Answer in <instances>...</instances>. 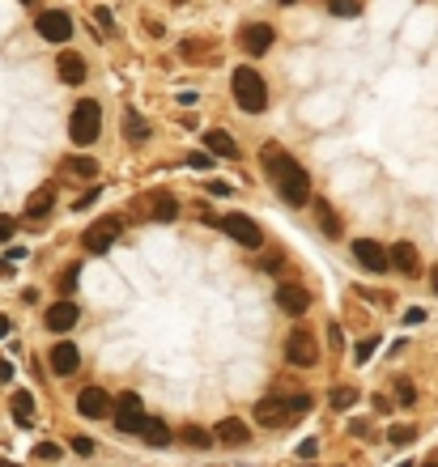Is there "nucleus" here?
I'll return each mask as SVG.
<instances>
[{
	"mask_svg": "<svg viewBox=\"0 0 438 467\" xmlns=\"http://www.w3.org/2000/svg\"><path fill=\"white\" fill-rule=\"evenodd\" d=\"M260 162H264V170H269V179L277 183V191L285 195V204L302 208V204L311 200V179H306V170L289 158L281 144H264V149H260Z\"/></svg>",
	"mask_w": 438,
	"mask_h": 467,
	"instance_id": "f257e3e1",
	"label": "nucleus"
},
{
	"mask_svg": "<svg viewBox=\"0 0 438 467\" xmlns=\"http://www.w3.org/2000/svg\"><path fill=\"white\" fill-rule=\"evenodd\" d=\"M230 89H234V102L247 111V115H260L264 107H269V85H264V77L255 68H234V77H230Z\"/></svg>",
	"mask_w": 438,
	"mask_h": 467,
	"instance_id": "f03ea898",
	"label": "nucleus"
},
{
	"mask_svg": "<svg viewBox=\"0 0 438 467\" xmlns=\"http://www.w3.org/2000/svg\"><path fill=\"white\" fill-rule=\"evenodd\" d=\"M98 132H103V107L94 102V98H81L68 115V136H72L77 149H85V144L98 140Z\"/></svg>",
	"mask_w": 438,
	"mask_h": 467,
	"instance_id": "7ed1b4c3",
	"label": "nucleus"
},
{
	"mask_svg": "<svg viewBox=\"0 0 438 467\" xmlns=\"http://www.w3.org/2000/svg\"><path fill=\"white\" fill-rule=\"evenodd\" d=\"M298 404H294V395L289 400H281V395H264V400H255V421L260 425H269V429H281V425H289V421H298Z\"/></svg>",
	"mask_w": 438,
	"mask_h": 467,
	"instance_id": "20e7f679",
	"label": "nucleus"
},
{
	"mask_svg": "<svg viewBox=\"0 0 438 467\" xmlns=\"http://www.w3.org/2000/svg\"><path fill=\"white\" fill-rule=\"evenodd\" d=\"M217 230H226L238 247H247V251H260V247H264V230L255 226L247 213H226L222 221H217Z\"/></svg>",
	"mask_w": 438,
	"mask_h": 467,
	"instance_id": "39448f33",
	"label": "nucleus"
},
{
	"mask_svg": "<svg viewBox=\"0 0 438 467\" xmlns=\"http://www.w3.org/2000/svg\"><path fill=\"white\" fill-rule=\"evenodd\" d=\"M285 361L289 365H298V370H311L315 361H320V344H315V332L306 327H294L285 340Z\"/></svg>",
	"mask_w": 438,
	"mask_h": 467,
	"instance_id": "423d86ee",
	"label": "nucleus"
},
{
	"mask_svg": "<svg viewBox=\"0 0 438 467\" xmlns=\"http://www.w3.org/2000/svg\"><path fill=\"white\" fill-rule=\"evenodd\" d=\"M119 230H124V221H119V217H98V221L85 230L81 247H85L90 255H103V251H111V242L119 238Z\"/></svg>",
	"mask_w": 438,
	"mask_h": 467,
	"instance_id": "0eeeda50",
	"label": "nucleus"
},
{
	"mask_svg": "<svg viewBox=\"0 0 438 467\" xmlns=\"http://www.w3.org/2000/svg\"><path fill=\"white\" fill-rule=\"evenodd\" d=\"M353 259L366 268V272H387L392 268V247H383L375 238H357L353 242Z\"/></svg>",
	"mask_w": 438,
	"mask_h": 467,
	"instance_id": "6e6552de",
	"label": "nucleus"
},
{
	"mask_svg": "<svg viewBox=\"0 0 438 467\" xmlns=\"http://www.w3.org/2000/svg\"><path fill=\"white\" fill-rule=\"evenodd\" d=\"M115 429L119 433H136L140 429V421H145V412H140V395H136V391H124V395H119L115 400Z\"/></svg>",
	"mask_w": 438,
	"mask_h": 467,
	"instance_id": "1a4fd4ad",
	"label": "nucleus"
},
{
	"mask_svg": "<svg viewBox=\"0 0 438 467\" xmlns=\"http://www.w3.org/2000/svg\"><path fill=\"white\" fill-rule=\"evenodd\" d=\"M34 30H39L47 43H68V39H72V17H68L64 9H47V13H39Z\"/></svg>",
	"mask_w": 438,
	"mask_h": 467,
	"instance_id": "9d476101",
	"label": "nucleus"
},
{
	"mask_svg": "<svg viewBox=\"0 0 438 467\" xmlns=\"http://www.w3.org/2000/svg\"><path fill=\"white\" fill-rule=\"evenodd\" d=\"M77 412L90 416V421H103V416L115 412V404H111V395H107L103 387H85L81 395H77Z\"/></svg>",
	"mask_w": 438,
	"mask_h": 467,
	"instance_id": "9b49d317",
	"label": "nucleus"
},
{
	"mask_svg": "<svg viewBox=\"0 0 438 467\" xmlns=\"http://www.w3.org/2000/svg\"><path fill=\"white\" fill-rule=\"evenodd\" d=\"M47 365L64 378V374H72V370H81V353H77V344L72 340H60V344H52V353H47Z\"/></svg>",
	"mask_w": 438,
	"mask_h": 467,
	"instance_id": "f8f14e48",
	"label": "nucleus"
},
{
	"mask_svg": "<svg viewBox=\"0 0 438 467\" xmlns=\"http://www.w3.org/2000/svg\"><path fill=\"white\" fill-rule=\"evenodd\" d=\"M77 318H81V310H77L72 298H60V302L47 306V327H52V332H72V327H77Z\"/></svg>",
	"mask_w": 438,
	"mask_h": 467,
	"instance_id": "ddd939ff",
	"label": "nucleus"
},
{
	"mask_svg": "<svg viewBox=\"0 0 438 467\" xmlns=\"http://www.w3.org/2000/svg\"><path fill=\"white\" fill-rule=\"evenodd\" d=\"M277 306H281L285 314H294V318H298V314L311 310V293H306L302 285H281V289H277Z\"/></svg>",
	"mask_w": 438,
	"mask_h": 467,
	"instance_id": "4468645a",
	"label": "nucleus"
},
{
	"mask_svg": "<svg viewBox=\"0 0 438 467\" xmlns=\"http://www.w3.org/2000/svg\"><path fill=\"white\" fill-rule=\"evenodd\" d=\"M392 268H396V272H404V276H417L421 272L417 247H413V242H396V247H392Z\"/></svg>",
	"mask_w": 438,
	"mask_h": 467,
	"instance_id": "2eb2a0df",
	"label": "nucleus"
},
{
	"mask_svg": "<svg viewBox=\"0 0 438 467\" xmlns=\"http://www.w3.org/2000/svg\"><path fill=\"white\" fill-rule=\"evenodd\" d=\"M242 47H247L251 56H264L273 47V26H264V21H251L247 30H242Z\"/></svg>",
	"mask_w": 438,
	"mask_h": 467,
	"instance_id": "dca6fc26",
	"label": "nucleus"
},
{
	"mask_svg": "<svg viewBox=\"0 0 438 467\" xmlns=\"http://www.w3.org/2000/svg\"><path fill=\"white\" fill-rule=\"evenodd\" d=\"M56 72H60L64 85H81L85 81V60L72 56V52H64V56H56Z\"/></svg>",
	"mask_w": 438,
	"mask_h": 467,
	"instance_id": "f3484780",
	"label": "nucleus"
},
{
	"mask_svg": "<svg viewBox=\"0 0 438 467\" xmlns=\"http://www.w3.org/2000/svg\"><path fill=\"white\" fill-rule=\"evenodd\" d=\"M213 437L222 442V446H242V442H247L251 433H247V425H242V421H234V416H226V421H217Z\"/></svg>",
	"mask_w": 438,
	"mask_h": 467,
	"instance_id": "a211bd4d",
	"label": "nucleus"
},
{
	"mask_svg": "<svg viewBox=\"0 0 438 467\" xmlns=\"http://www.w3.org/2000/svg\"><path fill=\"white\" fill-rule=\"evenodd\" d=\"M205 149H209L213 158H238L234 136H230V132H222V128H209V132H205Z\"/></svg>",
	"mask_w": 438,
	"mask_h": 467,
	"instance_id": "6ab92c4d",
	"label": "nucleus"
},
{
	"mask_svg": "<svg viewBox=\"0 0 438 467\" xmlns=\"http://www.w3.org/2000/svg\"><path fill=\"white\" fill-rule=\"evenodd\" d=\"M136 437H145L149 446H170V429L158 421V416H145V421H140V429H136Z\"/></svg>",
	"mask_w": 438,
	"mask_h": 467,
	"instance_id": "aec40b11",
	"label": "nucleus"
},
{
	"mask_svg": "<svg viewBox=\"0 0 438 467\" xmlns=\"http://www.w3.org/2000/svg\"><path fill=\"white\" fill-rule=\"evenodd\" d=\"M149 217H154V221H175V217H179V200H175V195H166V191H154Z\"/></svg>",
	"mask_w": 438,
	"mask_h": 467,
	"instance_id": "412c9836",
	"label": "nucleus"
},
{
	"mask_svg": "<svg viewBox=\"0 0 438 467\" xmlns=\"http://www.w3.org/2000/svg\"><path fill=\"white\" fill-rule=\"evenodd\" d=\"M52 204H56V191H52V187H39V191L30 195V204H26V217H30V221H39V217L52 213Z\"/></svg>",
	"mask_w": 438,
	"mask_h": 467,
	"instance_id": "4be33fe9",
	"label": "nucleus"
},
{
	"mask_svg": "<svg viewBox=\"0 0 438 467\" xmlns=\"http://www.w3.org/2000/svg\"><path fill=\"white\" fill-rule=\"evenodd\" d=\"M315 217H320V226H324L328 238H340V217H336V208L328 200H320V195H315Z\"/></svg>",
	"mask_w": 438,
	"mask_h": 467,
	"instance_id": "5701e85b",
	"label": "nucleus"
},
{
	"mask_svg": "<svg viewBox=\"0 0 438 467\" xmlns=\"http://www.w3.org/2000/svg\"><path fill=\"white\" fill-rule=\"evenodd\" d=\"M13 412H17L21 425H30V416H34V395L30 391H13Z\"/></svg>",
	"mask_w": 438,
	"mask_h": 467,
	"instance_id": "b1692460",
	"label": "nucleus"
},
{
	"mask_svg": "<svg viewBox=\"0 0 438 467\" xmlns=\"http://www.w3.org/2000/svg\"><path fill=\"white\" fill-rule=\"evenodd\" d=\"M68 170L81 175V179H98V162L94 158H68Z\"/></svg>",
	"mask_w": 438,
	"mask_h": 467,
	"instance_id": "393cba45",
	"label": "nucleus"
},
{
	"mask_svg": "<svg viewBox=\"0 0 438 467\" xmlns=\"http://www.w3.org/2000/svg\"><path fill=\"white\" fill-rule=\"evenodd\" d=\"M124 124H128V140H132V144H140L145 136H149V128H145V119H140L136 111H128V115H124Z\"/></svg>",
	"mask_w": 438,
	"mask_h": 467,
	"instance_id": "a878e982",
	"label": "nucleus"
},
{
	"mask_svg": "<svg viewBox=\"0 0 438 467\" xmlns=\"http://www.w3.org/2000/svg\"><path fill=\"white\" fill-rule=\"evenodd\" d=\"M357 404V387H332V408H353Z\"/></svg>",
	"mask_w": 438,
	"mask_h": 467,
	"instance_id": "bb28decb",
	"label": "nucleus"
},
{
	"mask_svg": "<svg viewBox=\"0 0 438 467\" xmlns=\"http://www.w3.org/2000/svg\"><path fill=\"white\" fill-rule=\"evenodd\" d=\"M183 442H187V446H200V450H205V446H213L217 437L205 433V429H196V425H187V429H183Z\"/></svg>",
	"mask_w": 438,
	"mask_h": 467,
	"instance_id": "cd10ccee",
	"label": "nucleus"
},
{
	"mask_svg": "<svg viewBox=\"0 0 438 467\" xmlns=\"http://www.w3.org/2000/svg\"><path fill=\"white\" fill-rule=\"evenodd\" d=\"M328 9H332L336 17H357V13H362V0H328Z\"/></svg>",
	"mask_w": 438,
	"mask_h": 467,
	"instance_id": "c85d7f7f",
	"label": "nucleus"
},
{
	"mask_svg": "<svg viewBox=\"0 0 438 467\" xmlns=\"http://www.w3.org/2000/svg\"><path fill=\"white\" fill-rule=\"evenodd\" d=\"M375 349H379V336H371V340H362V344H357V349H353V361H357V365H366Z\"/></svg>",
	"mask_w": 438,
	"mask_h": 467,
	"instance_id": "c756f323",
	"label": "nucleus"
},
{
	"mask_svg": "<svg viewBox=\"0 0 438 467\" xmlns=\"http://www.w3.org/2000/svg\"><path fill=\"white\" fill-rule=\"evenodd\" d=\"M396 395H400V404H404V408H408V404H417V391H413V382H408V378H400V382H396Z\"/></svg>",
	"mask_w": 438,
	"mask_h": 467,
	"instance_id": "7c9ffc66",
	"label": "nucleus"
},
{
	"mask_svg": "<svg viewBox=\"0 0 438 467\" xmlns=\"http://www.w3.org/2000/svg\"><path fill=\"white\" fill-rule=\"evenodd\" d=\"M413 437H417V429H413V425H396V429H392V442H396V446H408Z\"/></svg>",
	"mask_w": 438,
	"mask_h": 467,
	"instance_id": "2f4dec72",
	"label": "nucleus"
},
{
	"mask_svg": "<svg viewBox=\"0 0 438 467\" xmlns=\"http://www.w3.org/2000/svg\"><path fill=\"white\" fill-rule=\"evenodd\" d=\"M34 459H60V446H52V442H39V446H34Z\"/></svg>",
	"mask_w": 438,
	"mask_h": 467,
	"instance_id": "473e14b6",
	"label": "nucleus"
},
{
	"mask_svg": "<svg viewBox=\"0 0 438 467\" xmlns=\"http://www.w3.org/2000/svg\"><path fill=\"white\" fill-rule=\"evenodd\" d=\"M187 166H196V170H213V153H191Z\"/></svg>",
	"mask_w": 438,
	"mask_h": 467,
	"instance_id": "72a5a7b5",
	"label": "nucleus"
},
{
	"mask_svg": "<svg viewBox=\"0 0 438 467\" xmlns=\"http://www.w3.org/2000/svg\"><path fill=\"white\" fill-rule=\"evenodd\" d=\"M60 289H64V298H68L72 289H77V268H68V272L60 276Z\"/></svg>",
	"mask_w": 438,
	"mask_h": 467,
	"instance_id": "f704fd0d",
	"label": "nucleus"
},
{
	"mask_svg": "<svg viewBox=\"0 0 438 467\" xmlns=\"http://www.w3.org/2000/svg\"><path fill=\"white\" fill-rule=\"evenodd\" d=\"M94 17H98V26H103V30H115V17H111V9H103V5H98V9H94Z\"/></svg>",
	"mask_w": 438,
	"mask_h": 467,
	"instance_id": "c9c22d12",
	"label": "nucleus"
},
{
	"mask_svg": "<svg viewBox=\"0 0 438 467\" xmlns=\"http://www.w3.org/2000/svg\"><path fill=\"white\" fill-rule=\"evenodd\" d=\"M404 323H408V327H417V323H426V310H421V306H413V310H404Z\"/></svg>",
	"mask_w": 438,
	"mask_h": 467,
	"instance_id": "e433bc0d",
	"label": "nucleus"
},
{
	"mask_svg": "<svg viewBox=\"0 0 438 467\" xmlns=\"http://www.w3.org/2000/svg\"><path fill=\"white\" fill-rule=\"evenodd\" d=\"M13 230H17V221H13V217H0V242H9Z\"/></svg>",
	"mask_w": 438,
	"mask_h": 467,
	"instance_id": "4c0bfd02",
	"label": "nucleus"
},
{
	"mask_svg": "<svg viewBox=\"0 0 438 467\" xmlns=\"http://www.w3.org/2000/svg\"><path fill=\"white\" fill-rule=\"evenodd\" d=\"M72 450H77V455H94V442L90 437H72Z\"/></svg>",
	"mask_w": 438,
	"mask_h": 467,
	"instance_id": "58836bf2",
	"label": "nucleus"
},
{
	"mask_svg": "<svg viewBox=\"0 0 438 467\" xmlns=\"http://www.w3.org/2000/svg\"><path fill=\"white\" fill-rule=\"evenodd\" d=\"M315 450H320V442H315V437H306V442H298V455H302V459H311Z\"/></svg>",
	"mask_w": 438,
	"mask_h": 467,
	"instance_id": "ea45409f",
	"label": "nucleus"
},
{
	"mask_svg": "<svg viewBox=\"0 0 438 467\" xmlns=\"http://www.w3.org/2000/svg\"><path fill=\"white\" fill-rule=\"evenodd\" d=\"M98 195H103V191H98V187H94V191H85V195H77V208H90V204H94V200H98Z\"/></svg>",
	"mask_w": 438,
	"mask_h": 467,
	"instance_id": "a19ab883",
	"label": "nucleus"
},
{
	"mask_svg": "<svg viewBox=\"0 0 438 467\" xmlns=\"http://www.w3.org/2000/svg\"><path fill=\"white\" fill-rule=\"evenodd\" d=\"M209 195H230V183H222V179H217V183L209 187Z\"/></svg>",
	"mask_w": 438,
	"mask_h": 467,
	"instance_id": "79ce46f5",
	"label": "nucleus"
},
{
	"mask_svg": "<svg viewBox=\"0 0 438 467\" xmlns=\"http://www.w3.org/2000/svg\"><path fill=\"white\" fill-rule=\"evenodd\" d=\"M9 378H13V365H9V361H0V382H9Z\"/></svg>",
	"mask_w": 438,
	"mask_h": 467,
	"instance_id": "37998d69",
	"label": "nucleus"
},
{
	"mask_svg": "<svg viewBox=\"0 0 438 467\" xmlns=\"http://www.w3.org/2000/svg\"><path fill=\"white\" fill-rule=\"evenodd\" d=\"M9 332H13V323H9V314H0V340H5Z\"/></svg>",
	"mask_w": 438,
	"mask_h": 467,
	"instance_id": "c03bdc74",
	"label": "nucleus"
},
{
	"mask_svg": "<svg viewBox=\"0 0 438 467\" xmlns=\"http://www.w3.org/2000/svg\"><path fill=\"white\" fill-rule=\"evenodd\" d=\"M430 285H434V293H438V268H434V272H430Z\"/></svg>",
	"mask_w": 438,
	"mask_h": 467,
	"instance_id": "a18cd8bd",
	"label": "nucleus"
},
{
	"mask_svg": "<svg viewBox=\"0 0 438 467\" xmlns=\"http://www.w3.org/2000/svg\"><path fill=\"white\" fill-rule=\"evenodd\" d=\"M5 272H9V263H0V276H5Z\"/></svg>",
	"mask_w": 438,
	"mask_h": 467,
	"instance_id": "49530a36",
	"label": "nucleus"
},
{
	"mask_svg": "<svg viewBox=\"0 0 438 467\" xmlns=\"http://www.w3.org/2000/svg\"><path fill=\"white\" fill-rule=\"evenodd\" d=\"M281 5H298V0H281Z\"/></svg>",
	"mask_w": 438,
	"mask_h": 467,
	"instance_id": "de8ad7c7",
	"label": "nucleus"
},
{
	"mask_svg": "<svg viewBox=\"0 0 438 467\" xmlns=\"http://www.w3.org/2000/svg\"><path fill=\"white\" fill-rule=\"evenodd\" d=\"M400 467H413V463H400Z\"/></svg>",
	"mask_w": 438,
	"mask_h": 467,
	"instance_id": "09e8293b",
	"label": "nucleus"
},
{
	"mask_svg": "<svg viewBox=\"0 0 438 467\" xmlns=\"http://www.w3.org/2000/svg\"><path fill=\"white\" fill-rule=\"evenodd\" d=\"M426 467H438V463H426Z\"/></svg>",
	"mask_w": 438,
	"mask_h": 467,
	"instance_id": "8fccbe9b",
	"label": "nucleus"
}]
</instances>
